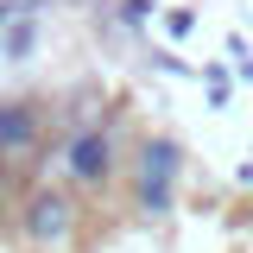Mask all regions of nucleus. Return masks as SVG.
I'll return each instance as SVG.
<instances>
[{
	"label": "nucleus",
	"instance_id": "f257e3e1",
	"mask_svg": "<svg viewBox=\"0 0 253 253\" xmlns=\"http://www.w3.org/2000/svg\"><path fill=\"white\" fill-rule=\"evenodd\" d=\"M177 177H184V146H177L171 133H146V139L133 146V209L146 221L171 215Z\"/></svg>",
	"mask_w": 253,
	"mask_h": 253
},
{
	"label": "nucleus",
	"instance_id": "f03ea898",
	"mask_svg": "<svg viewBox=\"0 0 253 253\" xmlns=\"http://www.w3.org/2000/svg\"><path fill=\"white\" fill-rule=\"evenodd\" d=\"M13 221H19V241L38 253H63L70 241H76V221H83V209H76V196L63 184H38L19 196V209H13Z\"/></svg>",
	"mask_w": 253,
	"mask_h": 253
},
{
	"label": "nucleus",
	"instance_id": "7ed1b4c3",
	"mask_svg": "<svg viewBox=\"0 0 253 253\" xmlns=\"http://www.w3.org/2000/svg\"><path fill=\"white\" fill-rule=\"evenodd\" d=\"M57 165H63V184L70 190H101L121 165V146L108 126H76L70 139L57 146Z\"/></svg>",
	"mask_w": 253,
	"mask_h": 253
},
{
	"label": "nucleus",
	"instance_id": "20e7f679",
	"mask_svg": "<svg viewBox=\"0 0 253 253\" xmlns=\"http://www.w3.org/2000/svg\"><path fill=\"white\" fill-rule=\"evenodd\" d=\"M44 139V108L38 101H0V165H19Z\"/></svg>",
	"mask_w": 253,
	"mask_h": 253
},
{
	"label": "nucleus",
	"instance_id": "39448f33",
	"mask_svg": "<svg viewBox=\"0 0 253 253\" xmlns=\"http://www.w3.org/2000/svg\"><path fill=\"white\" fill-rule=\"evenodd\" d=\"M19 209V184H13V165H0V221Z\"/></svg>",
	"mask_w": 253,
	"mask_h": 253
}]
</instances>
